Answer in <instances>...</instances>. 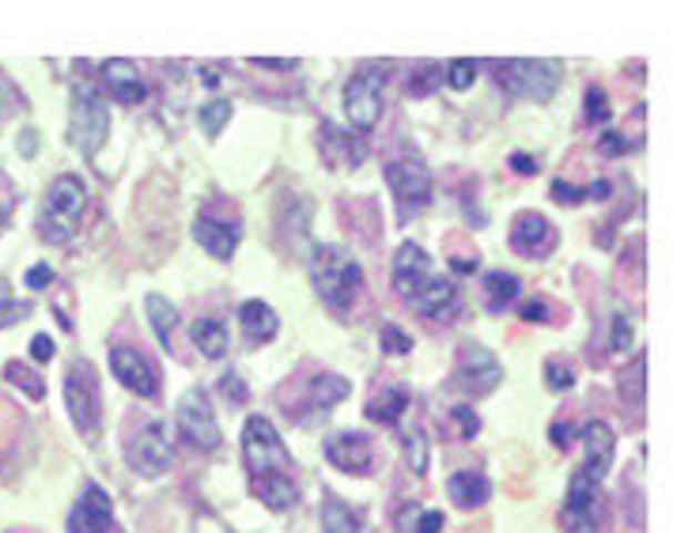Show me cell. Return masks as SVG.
Instances as JSON below:
<instances>
[{"label": "cell", "instance_id": "1", "mask_svg": "<svg viewBox=\"0 0 692 533\" xmlns=\"http://www.w3.org/2000/svg\"><path fill=\"white\" fill-rule=\"evenodd\" d=\"M243 454L246 470H251V484L257 500L273 511H288L299 500V484L292 476V458L284 450L281 435L265 417H251L243 428Z\"/></svg>", "mask_w": 692, "mask_h": 533}, {"label": "cell", "instance_id": "2", "mask_svg": "<svg viewBox=\"0 0 692 533\" xmlns=\"http://www.w3.org/2000/svg\"><path fill=\"white\" fill-rule=\"evenodd\" d=\"M311 280H315L318 296L326 307L334 310H348L364 288V273H359L356 257L340 246H318L315 257H311Z\"/></svg>", "mask_w": 692, "mask_h": 533}, {"label": "cell", "instance_id": "3", "mask_svg": "<svg viewBox=\"0 0 692 533\" xmlns=\"http://www.w3.org/2000/svg\"><path fill=\"white\" fill-rule=\"evenodd\" d=\"M84 197H88V186L84 178H77V174H61V178H53V186L45 189V205H42V216H39V235L45 238L50 246H64L77 232V219L84 213Z\"/></svg>", "mask_w": 692, "mask_h": 533}, {"label": "cell", "instance_id": "4", "mask_svg": "<svg viewBox=\"0 0 692 533\" xmlns=\"http://www.w3.org/2000/svg\"><path fill=\"white\" fill-rule=\"evenodd\" d=\"M110 133V114H106V103L99 99L95 88L80 84L72 91V117H69V141L77 144L84 155H95L103 148Z\"/></svg>", "mask_w": 692, "mask_h": 533}, {"label": "cell", "instance_id": "5", "mask_svg": "<svg viewBox=\"0 0 692 533\" xmlns=\"http://www.w3.org/2000/svg\"><path fill=\"white\" fill-rule=\"evenodd\" d=\"M496 80L519 99L533 103H549L552 91L560 84V64L557 61H500L496 64Z\"/></svg>", "mask_w": 692, "mask_h": 533}, {"label": "cell", "instance_id": "6", "mask_svg": "<svg viewBox=\"0 0 692 533\" xmlns=\"http://www.w3.org/2000/svg\"><path fill=\"white\" fill-rule=\"evenodd\" d=\"M386 182H390L394 197H398L401 216L417 213V208L431 201V174L417 152H401L398 160L386 163Z\"/></svg>", "mask_w": 692, "mask_h": 533}, {"label": "cell", "instance_id": "7", "mask_svg": "<svg viewBox=\"0 0 692 533\" xmlns=\"http://www.w3.org/2000/svg\"><path fill=\"white\" fill-rule=\"evenodd\" d=\"M64 401H69L72 424L91 439L99 431V417H103V401H99V379L91 363H72L69 379H64Z\"/></svg>", "mask_w": 692, "mask_h": 533}, {"label": "cell", "instance_id": "8", "mask_svg": "<svg viewBox=\"0 0 692 533\" xmlns=\"http://www.w3.org/2000/svg\"><path fill=\"white\" fill-rule=\"evenodd\" d=\"M602 522V484L590 481L587 473L571 476L564 508H560V526L564 533H598Z\"/></svg>", "mask_w": 692, "mask_h": 533}, {"label": "cell", "instance_id": "9", "mask_svg": "<svg viewBox=\"0 0 692 533\" xmlns=\"http://www.w3.org/2000/svg\"><path fill=\"white\" fill-rule=\"evenodd\" d=\"M125 458L136 473L144 476H160L171 465V439L167 428L160 420H147L144 428H136V435L125 443Z\"/></svg>", "mask_w": 692, "mask_h": 533}, {"label": "cell", "instance_id": "10", "mask_svg": "<svg viewBox=\"0 0 692 533\" xmlns=\"http://www.w3.org/2000/svg\"><path fill=\"white\" fill-rule=\"evenodd\" d=\"M179 431L201 450H216L220 447V424L212 401L205 390H186L179 401Z\"/></svg>", "mask_w": 692, "mask_h": 533}, {"label": "cell", "instance_id": "11", "mask_svg": "<svg viewBox=\"0 0 692 533\" xmlns=\"http://www.w3.org/2000/svg\"><path fill=\"white\" fill-rule=\"evenodd\" d=\"M345 114L359 133H372L378 114H383V76L372 69L356 72L345 88Z\"/></svg>", "mask_w": 692, "mask_h": 533}, {"label": "cell", "instance_id": "12", "mask_svg": "<svg viewBox=\"0 0 692 533\" xmlns=\"http://www.w3.org/2000/svg\"><path fill=\"white\" fill-rule=\"evenodd\" d=\"M110 371H114V379L122 382L125 390H133L136 398H155V393H160V375H155L152 360H147L144 352H136V348L118 345L114 352H110Z\"/></svg>", "mask_w": 692, "mask_h": 533}, {"label": "cell", "instance_id": "13", "mask_svg": "<svg viewBox=\"0 0 692 533\" xmlns=\"http://www.w3.org/2000/svg\"><path fill=\"white\" fill-rule=\"evenodd\" d=\"M511 250L522 257H549L557 250V227L541 213H519L511 224Z\"/></svg>", "mask_w": 692, "mask_h": 533}, {"label": "cell", "instance_id": "14", "mask_svg": "<svg viewBox=\"0 0 692 533\" xmlns=\"http://www.w3.org/2000/svg\"><path fill=\"white\" fill-rule=\"evenodd\" d=\"M458 367H461V386H466L469 393H477V398L492 393L496 386H500V379H503L496 356L488 352V348H481V345H461Z\"/></svg>", "mask_w": 692, "mask_h": 533}, {"label": "cell", "instance_id": "15", "mask_svg": "<svg viewBox=\"0 0 692 533\" xmlns=\"http://www.w3.org/2000/svg\"><path fill=\"white\" fill-rule=\"evenodd\" d=\"M99 72H103V88H106V95L114 99V103L136 106V103H144V99H147V88H144V80H141V69H136L133 61L114 58V61H106Z\"/></svg>", "mask_w": 692, "mask_h": 533}, {"label": "cell", "instance_id": "16", "mask_svg": "<svg viewBox=\"0 0 692 533\" xmlns=\"http://www.w3.org/2000/svg\"><path fill=\"white\" fill-rule=\"evenodd\" d=\"M110 519H114V503H110V495L99 489V484H88L84 495H80V503L72 508L69 533H106Z\"/></svg>", "mask_w": 692, "mask_h": 533}, {"label": "cell", "instance_id": "17", "mask_svg": "<svg viewBox=\"0 0 692 533\" xmlns=\"http://www.w3.org/2000/svg\"><path fill=\"white\" fill-rule=\"evenodd\" d=\"M409 303H413V310H417V315L447 321L458 310L461 296H458V284L450 277H428V280H424V288Z\"/></svg>", "mask_w": 692, "mask_h": 533}, {"label": "cell", "instance_id": "18", "mask_svg": "<svg viewBox=\"0 0 692 533\" xmlns=\"http://www.w3.org/2000/svg\"><path fill=\"white\" fill-rule=\"evenodd\" d=\"M428 277H431V257L417 243H405L398 257H394V288H398V296L413 299Z\"/></svg>", "mask_w": 692, "mask_h": 533}, {"label": "cell", "instance_id": "19", "mask_svg": "<svg viewBox=\"0 0 692 533\" xmlns=\"http://www.w3.org/2000/svg\"><path fill=\"white\" fill-rule=\"evenodd\" d=\"M326 458L345 473H367L372 470V443L359 431H340V435L326 439Z\"/></svg>", "mask_w": 692, "mask_h": 533}, {"label": "cell", "instance_id": "20", "mask_svg": "<svg viewBox=\"0 0 692 533\" xmlns=\"http://www.w3.org/2000/svg\"><path fill=\"white\" fill-rule=\"evenodd\" d=\"M583 443H587V476L590 481L602 484V476L609 473V465H613V454H617V439H613V428L606 424V420H594V424H587L583 431Z\"/></svg>", "mask_w": 692, "mask_h": 533}, {"label": "cell", "instance_id": "21", "mask_svg": "<svg viewBox=\"0 0 692 533\" xmlns=\"http://www.w3.org/2000/svg\"><path fill=\"white\" fill-rule=\"evenodd\" d=\"M193 238H197V243L205 246L212 257L227 262V257L235 254V246H238V227L227 224V219H216V216L201 213L197 219H193Z\"/></svg>", "mask_w": 692, "mask_h": 533}, {"label": "cell", "instance_id": "22", "mask_svg": "<svg viewBox=\"0 0 692 533\" xmlns=\"http://www.w3.org/2000/svg\"><path fill=\"white\" fill-rule=\"evenodd\" d=\"M238 321H243L246 337H251L254 345H269L276 337V329H281V318H276V310L269 307V303H262V299L243 303V310H238Z\"/></svg>", "mask_w": 692, "mask_h": 533}, {"label": "cell", "instance_id": "23", "mask_svg": "<svg viewBox=\"0 0 692 533\" xmlns=\"http://www.w3.org/2000/svg\"><path fill=\"white\" fill-rule=\"evenodd\" d=\"M322 148H326L329 163H337V167H356L359 160H364V144L356 141V136L340 133L337 125H322Z\"/></svg>", "mask_w": 692, "mask_h": 533}, {"label": "cell", "instance_id": "24", "mask_svg": "<svg viewBox=\"0 0 692 533\" xmlns=\"http://www.w3.org/2000/svg\"><path fill=\"white\" fill-rule=\"evenodd\" d=\"M447 492H450V500H455L458 508H481L488 495H492V484H488L481 473L461 470L447 481Z\"/></svg>", "mask_w": 692, "mask_h": 533}, {"label": "cell", "instance_id": "25", "mask_svg": "<svg viewBox=\"0 0 692 533\" xmlns=\"http://www.w3.org/2000/svg\"><path fill=\"white\" fill-rule=\"evenodd\" d=\"M193 345H197L208 360H220V356H227V348H231L227 326L220 318H197L193 321Z\"/></svg>", "mask_w": 692, "mask_h": 533}, {"label": "cell", "instance_id": "26", "mask_svg": "<svg viewBox=\"0 0 692 533\" xmlns=\"http://www.w3.org/2000/svg\"><path fill=\"white\" fill-rule=\"evenodd\" d=\"M519 291H522V284L515 273H488L485 277V303H488V310H507L515 299H519Z\"/></svg>", "mask_w": 692, "mask_h": 533}, {"label": "cell", "instance_id": "27", "mask_svg": "<svg viewBox=\"0 0 692 533\" xmlns=\"http://www.w3.org/2000/svg\"><path fill=\"white\" fill-rule=\"evenodd\" d=\"M405 409H409V393L405 390H383V393H375V398L367 401V420H375V424H394Z\"/></svg>", "mask_w": 692, "mask_h": 533}, {"label": "cell", "instance_id": "28", "mask_svg": "<svg viewBox=\"0 0 692 533\" xmlns=\"http://www.w3.org/2000/svg\"><path fill=\"white\" fill-rule=\"evenodd\" d=\"M144 310H147V318H152V329H155V337H160V345H171V334H174V326H179V310L163 296H147Z\"/></svg>", "mask_w": 692, "mask_h": 533}, {"label": "cell", "instance_id": "29", "mask_svg": "<svg viewBox=\"0 0 692 533\" xmlns=\"http://www.w3.org/2000/svg\"><path fill=\"white\" fill-rule=\"evenodd\" d=\"M322 533H359V514L340 500H326L322 508Z\"/></svg>", "mask_w": 692, "mask_h": 533}, {"label": "cell", "instance_id": "30", "mask_svg": "<svg viewBox=\"0 0 692 533\" xmlns=\"http://www.w3.org/2000/svg\"><path fill=\"white\" fill-rule=\"evenodd\" d=\"M643 371H648V356L640 352L632 360L629 371L621 375V398L629 401L632 409H643V386H648V382H643Z\"/></svg>", "mask_w": 692, "mask_h": 533}, {"label": "cell", "instance_id": "31", "mask_svg": "<svg viewBox=\"0 0 692 533\" xmlns=\"http://www.w3.org/2000/svg\"><path fill=\"white\" fill-rule=\"evenodd\" d=\"M311 398H315L318 409H329V406H337L340 398H348V382L340 379V375H322V379L311 382Z\"/></svg>", "mask_w": 692, "mask_h": 533}, {"label": "cell", "instance_id": "32", "mask_svg": "<svg viewBox=\"0 0 692 533\" xmlns=\"http://www.w3.org/2000/svg\"><path fill=\"white\" fill-rule=\"evenodd\" d=\"M227 117H231V103H224V99H212V103H205L197 110V122L208 136H216L220 129L227 125Z\"/></svg>", "mask_w": 692, "mask_h": 533}, {"label": "cell", "instance_id": "33", "mask_svg": "<svg viewBox=\"0 0 692 533\" xmlns=\"http://www.w3.org/2000/svg\"><path fill=\"white\" fill-rule=\"evenodd\" d=\"M405 454H409V470L424 476L428 473V439H424L420 428H413L409 435H405Z\"/></svg>", "mask_w": 692, "mask_h": 533}, {"label": "cell", "instance_id": "34", "mask_svg": "<svg viewBox=\"0 0 692 533\" xmlns=\"http://www.w3.org/2000/svg\"><path fill=\"white\" fill-rule=\"evenodd\" d=\"M474 80H477V61L458 58V61L447 64V84L455 91H469V88H474Z\"/></svg>", "mask_w": 692, "mask_h": 533}, {"label": "cell", "instance_id": "35", "mask_svg": "<svg viewBox=\"0 0 692 533\" xmlns=\"http://www.w3.org/2000/svg\"><path fill=\"white\" fill-rule=\"evenodd\" d=\"M8 379H12L16 386H23L27 398H34V401L45 393V382H39V375H34L31 367H23V363H8Z\"/></svg>", "mask_w": 692, "mask_h": 533}, {"label": "cell", "instance_id": "36", "mask_svg": "<svg viewBox=\"0 0 692 533\" xmlns=\"http://www.w3.org/2000/svg\"><path fill=\"white\" fill-rule=\"evenodd\" d=\"M27 303H16L12 299V291H8V280L0 277V326H16V321H23L27 315Z\"/></svg>", "mask_w": 692, "mask_h": 533}, {"label": "cell", "instance_id": "37", "mask_svg": "<svg viewBox=\"0 0 692 533\" xmlns=\"http://www.w3.org/2000/svg\"><path fill=\"white\" fill-rule=\"evenodd\" d=\"M546 375H549V390H571L576 386V367L568 360H549Z\"/></svg>", "mask_w": 692, "mask_h": 533}, {"label": "cell", "instance_id": "38", "mask_svg": "<svg viewBox=\"0 0 692 533\" xmlns=\"http://www.w3.org/2000/svg\"><path fill=\"white\" fill-rule=\"evenodd\" d=\"M629 345H632V315L617 310V315H613V329H609V348L624 352V348H629Z\"/></svg>", "mask_w": 692, "mask_h": 533}, {"label": "cell", "instance_id": "39", "mask_svg": "<svg viewBox=\"0 0 692 533\" xmlns=\"http://www.w3.org/2000/svg\"><path fill=\"white\" fill-rule=\"evenodd\" d=\"M609 117V99H606V91L602 88H590L587 91V122H606Z\"/></svg>", "mask_w": 692, "mask_h": 533}, {"label": "cell", "instance_id": "40", "mask_svg": "<svg viewBox=\"0 0 692 533\" xmlns=\"http://www.w3.org/2000/svg\"><path fill=\"white\" fill-rule=\"evenodd\" d=\"M450 412H455V424L461 431V439H474L477 431H481V420H477V412L469 409V406H455Z\"/></svg>", "mask_w": 692, "mask_h": 533}, {"label": "cell", "instance_id": "41", "mask_svg": "<svg viewBox=\"0 0 692 533\" xmlns=\"http://www.w3.org/2000/svg\"><path fill=\"white\" fill-rule=\"evenodd\" d=\"M383 348H386V352H390V356H405V352H409V348H413V341L401 334L398 326H386V329H383Z\"/></svg>", "mask_w": 692, "mask_h": 533}, {"label": "cell", "instance_id": "42", "mask_svg": "<svg viewBox=\"0 0 692 533\" xmlns=\"http://www.w3.org/2000/svg\"><path fill=\"white\" fill-rule=\"evenodd\" d=\"M552 201H557V205H579V201H587V189H576L557 178L552 182Z\"/></svg>", "mask_w": 692, "mask_h": 533}, {"label": "cell", "instance_id": "43", "mask_svg": "<svg viewBox=\"0 0 692 533\" xmlns=\"http://www.w3.org/2000/svg\"><path fill=\"white\" fill-rule=\"evenodd\" d=\"M12 208H16V186H12V178L0 171V224L12 216Z\"/></svg>", "mask_w": 692, "mask_h": 533}, {"label": "cell", "instance_id": "44", "mask_svg": "<svg viewBox=\"0 0 692 533\" xmlns=\"http://www.w3.org/2000/svg\"><path fill=\"white\" fill-rule=\"evenodd\" d=\"M632 148V141H624L621 133H602V141H598V152L602 155H624Z\"/></svg>", "mask_w": 692, "mask_h": 533}, {"label": "cell", "instance_id": "45", "mask_svg": "<svg viewBox=\"0 0 692 533\" xmlns=\"http://www.w3.org/2000/svg\"><path fill=\"white\" fill-rule=\"evenodd\" d=\"M220 390H224V398H231V401H246V386L238 382V375H224Z\"/></svg>", "mask_w": 692, "mask_h": 533}, {"label": "cell", "instance_id": "46", "mask_svg": "<svg viewBox=\"0 0 692 533\" xmlns=\"http://www.w3.org/2000/svg\"><path fill=\"white\" fill-rule=\"evenodd\" d=\"M31 356L39 363H50L53 360V341H50V337H45V334L34 337V341H31Z\"/></svg>", "mask_w": 692, "mask_h": 533}, {"label": "cell", "instance_id": "47", "mask_svg": "<svg viewBox=\"0 0 692 533\" xmlns=\"http://www.w3.org/2000/svg\"><path fill=\"white\" fill-rule=\"evenodd\" d=\"M522 318H526V321H546V318H549V303H546V299H530V303H526V307H522Z\"/></svg>", "mask_w": 692, "mask_h": 533}, {"label": "cell", "instance_id": "48", "mask_svg": "<svg viewBox=\"0 0 692 533\" xmlns=\"http://www.w3.org/2000/svg\"><path fill=\"white\" fill-rule=\"evenodd\" d=\"M442 530V514L439 511H424L417 522V533H439Z\"/></svg>", "mask_w": 692, "mask_h": 533}, {"label": "cell", "instance_id": "49", "mask_svg": "<svg viewBox=\"0 0 692 533\" xmlns=\"http://www.w3.org/2000/svg\"><path fill=\"white\" fill-rule=\"evenodd\" d=\"M50 280H53V269H45V265H34V269L27 273V284H31V288H45Z\"/></svg>", "mask_w": 692, "mask_h": 533}, {"label": "cell", "instance_id": "50", "mask_svg": "<svg viewBox=\"0 0 692 533\" xmlns=\"http://www.w3.org/2000/svg\"><path fill=\"white\" fill-rule=\"evenodd\" d=\"M511 167L519 174H538V160L533 155H511Z\"/></svg>", "mask_w": 692, "mask_h": 533}, {"label": "cell", "instance_id": "51", "mask_svg": "<svg viewBox=\"0 0 692 533\" xmlns=\"http://www.w3.org/2000/svg\"><path fill=\"white\" fill-rule=\"evenodd\" d=\"M254 64H257V69H269V72H288V69H295V64H299V61H273V58H254Z\"/></svg>", "mask_w": 692, "mask_h": 533}, {"label": "cell", "instance_id": "52", "mask_svg": "<svg viewBox=\"0 0 692 533\" xmlns=\"http://www.w3.org/2000/svg\"><path fill=\"white\" fill-rule=\"evenodd\" d=\"M549 435H552V443H557L560 450H564V447L571 443V424H552Z\"/></svg>", "mask_w": 692, "mask_h": 533}, {"label": "cell", "instance_id": "53", "mask_svg": "<svg viewBox=\"0 0 692 533\" xmlns=\"http://www.w3.org/2000/svg\"><path fill=\"white\" fill-rule=\"evenodd\" d=\"M450 265H455L458 273H474L477 269V257H455Z\"/></svg>", "mask_w": 692, "mask_h": 533}, {"label": "cell", "instance_id": "54", "mask_svg": "<svg viewBox=\"0 0 692 533\" xmlns=\"http://www.w3.org/2000/svg\"><path fill=\"white\" fill-rule=\"evenodd\" d=\"M606 193H609V182H594V186L587 189V197H598V201H602Z\"/></svg>", "mask_w": 692, "mask_h": 533}, {"label": "cell", "instance_id": "55", "mask_svg": "<svg viewBox=\"0 0 692 533\" xmlns=\"http://www.w3.org/2000/svg\"><path fill=\"white\" fill-rule=\"evenodd\" d=\"M201 80H205L208 88H216L220 84V72L216 69H201Z\"/></svg>", "mask_w": 692, "mask_h": 533}]
</instances>
